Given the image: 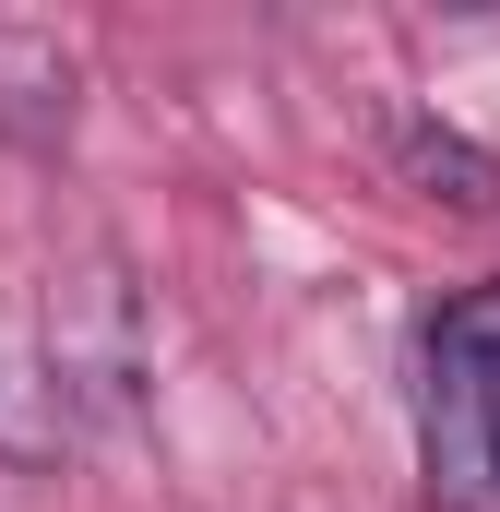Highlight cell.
Listing matches in <instances>:
<instances>
[{"label": "cell", "mask_w": 500, "mask_h": 512, "mask_svg": "<svg viewBox=\"0 0 500 512\" xmlns=\"http://www.w3.org/2000/svg\"><path fill=\"white\" fill-rule=\"evenodd\" d=\"M417 465L441 512H500V286H465L417 334Z\"/></svg>", "instance_id": "6da1fadb"}, {"label": "cell", "mask_w": 500, "mask_h": 512, "mask_svg": "<svg viewBox=\"0 0 500 512\" xmlns=\"http://www.w3.org/2000/svg\"><path fill=\"white\" fill-rule=\"evenodd\" d=\"M84 120V60L60 48V24H0V143L60 155Z\"/></svg>", "instance_id": "3957f363"}, {"label": "cell", "mask_w": 500, "mask_h": 512, "mask_svg": "<svg viewBox=\"0 0 500 512\" xmlns=\"http://www.w3.org/2000/svg\"><path fill=\"white\" fill-rule=\"evenodd\" d=\"M131 382H143V310H131V274L108 251H84L60 286H48L36 393H48L60 429H108V417H131Z\"/></svg>", "instance_id": "7a4b0ae2"}, {"label": "cell", "mask_w": 500, "mask_h": 512, "mask_svg": "<svg viewBox=\"0 0 500 512\" xmlns=\"http://www.w3.org/2000/svg\"><path fill=\"white\" fill-rule=\"evenodd\" d=\"M405 167H417L429 191H453L465 215H489V203H500V167L465 143V131H429V120H417V131H405Z\"/></svg>", "instance_id": "277c9868"}]
</instances>
